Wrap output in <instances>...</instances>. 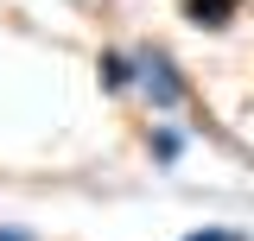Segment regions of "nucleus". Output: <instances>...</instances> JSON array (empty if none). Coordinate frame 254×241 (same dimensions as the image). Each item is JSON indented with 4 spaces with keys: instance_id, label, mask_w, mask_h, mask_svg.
<instances>
[{
    "instance_id": "1",
    "label": "nucleus",
    "mask_w": 254,
    "mask_h": 241,
    "mask_svg": "<svg viewBox=\"0 0 254 241\" xmlns=\"http://www.w3.org/2000/svg\"><path fill=\"white\" fill-rule=\"evenodd\" d=\"M133 63H140V95L153 102V115H178V108H185V95H190V83H185V70L172 63V51L140 45Z\"/></svg>"
},
{
    "instance_id": "2",
    "label": "nucleus",
    "mask_w": 254,
    "mask_h": 241,
    "mask_svg": "<svg viewBox=\"0 0 254 241\" xmlns=\"http://www.w3.org/2000/svg\"><path fill=\"white\" fill-rule=\"evenodd\" d=\"M178 13H185V26H197V32H229L242 19V0H178Z\"/></svg>"
},
{
    "instance_id": "3",
    "label": "nucleus",
    "mask_w": 254,
    "mask_h": 241,
    "mask_svg": "<svg viewBox=\"0 0 254 241\" xmlns=\"http://www.w3.org/2000/svg\"><path fill=\"white\" fill-rule=\"evenodd\" d=\"M95 76H102V89H108V95L140 89V63H133V51H102V58H95Z\"/></svg>"
},
{
    "instance_id": "4",
    "label": "nucleus",
    "mask_w": 254,
    "mask_h": 241,
    "mask_svg": "<svg viewBox=\"0 0 254 241\" xmlns=\"http://www.w3.org/2000/svg\"><path fill=\"white\" fill-rule=\"evenodd\" d=\"M185 146H190L185 127H172V120H153V127H146V152H153V165H165V172L185 159Z\"/></svg>"
},
{
    "instance_id": "5",
    "label": "nucleus",
    "mask_w": 254,
    "mask_h": 241,
    "mask_svg": "<svg viewBox=\"0 0 254 241\" xmlns=\"http://www.w3.org/2000/svg\"><path fill=\"white\" fill-rule=\"evenodd\" d=\"M178 241H248L242 229H222V222H210V229H190V235H178Z\"/></svg>"
},
{
    "instance_id": "6",
    "label": "nucleus",
    "mask_w": 254,
    "mask_h": 241,
    "mask_svg": "<svg viewBox=\"0 0 254 241\" xmlns=\"http://www.w3.org/2000/svg\"><path fill=\"white\" fill-rule=\"evenodd\" d=\"M0 241H38L32 229H13V222H0Z\"/></svg>"
}]
</instances>
